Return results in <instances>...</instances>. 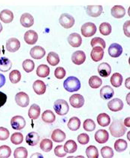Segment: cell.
Returning a JSON list of instances; mask_svg holds the SVG:
<instances>
[{"label": "cell", "instance_id": "cell-1", "mask_svg": "<svg viewBox=\"0 0 130 158\" xmlns=\"http://www.w3.org/2000/svg\"><path fill=\"white\" fill-rule=\"evenodd\" d=\"M109 130H110L111 134L113 136L119 138V137L123 136L124 135L126 132V128L125 127L124 122L121 120H116V121H113V123L111 124Z\"/></svg>", "mask_w": 130, "mask_h": 158}, {"label": "cell", "instance_id": "cell-2", "mask_svg": "<svg viewBox=\"0 0 130 158\" xmlns=\"http://www.w3.org/2000/svg\"><path fill=\"white\" fill-rule=\"evenodd\" d=\"M63 86L66 90L68 92L72 93L78 91L81 88V82H80L79 79L76 77L70 76L66 79L63 83Z\"/></svg>", "mask_w": 130, "mask_h": 158}, {"label": "cell", "instance_id": "cell-3", "mask_svg": "<svg viewBox=\"0 0 130 158\" xmlns=\"http://www.w3.org/2000/svg\"><path fill=\"white\" fill-rule=\"evenodd\" d=\"M54 109L56 114L60 116H64L67 114L69 111V106L68 102L64 99H58L54 102Z\"/></svg>", "mask_w": 130, "mask_h": 158}, {"label": "cell", "instance_id": "cell-4", "mask_svg": "<svg viewBox=\"0 0 130 158\" xmlns=\"http://www.w3.org/2000/svg\"><path fill=\"white\" fill-rule=\"evenodd\" d=\"M81 30L82 35H83V36L89 38L93 36V35H95V32H96L97 28L93 23L88 22V23H84V24L82 25Z\"/></svg>", "mask_w": 130, "mask_h": 158}, {"label": "cell", "instance_id": "cell-5", "mask_svg": "<svg viewBox=\"0 0 130 158\" xmlns=\"http://www.w3.org/2000/svg\"><path fill=\"white\" fill-rule=\"evenodd\" d=\"M59 22L63 27L66 29H70L75 25V18L69 14L64 13L59 17Z\"/></svg>", "mask_w": 130, "mask_h": 158}, {"label": "cell", "instance_id": "cell-6", "mask_svg": "<svg viewBox=\"0 0 130 158\" xmlns=\"http://www.w3.org/2000/svg\"><path fill=\"white\" fill-rule=\"evenodd\" d=\"M15 102L19 106L22 108L27 107L30 103V98L29 96L24 92H19L15 96Z\"/></svg>", "mask_w": 130, "mask_h": 158}, {"label": "cell", "instance_id": "cell-7", "mask_svg": "<svg viewBox=\"0 0 130 158\" xmlns=\"http://www.w3.org/2000/svg\"><path fill=\"white\" fill-rule=\"evenodd\" d=\"M11 127L15 130H20L23 129L26 126V121L23 117L17 115L13 117L11 120Z\"/></svg>", "mask_w": 130, "mask_h": 158}, {"label": "cell", "instance_id": "cell-8", "mask_svg": "<svg viewBox=\"0 0 130 158\" xmlns=\"http://www.w3.org/2000/svg\"><path fill=\"white\" fill-rule=\"evenodd\" d=\"M69 102L75 109H80L84 105V98L81 94H73L69 98Z\"/></svg>", "mask_w": 130, "mask_h": 158}, {"label": "cell", "instance_id": "cell-9", "mask_svg": "<svg viewBox=\"0 0 130 158\" xmlns=\"http://www.w3.org/2000/svg\"><path fill=\"white\" fill-rule=\"evenodd\" d=\"M20 48V42L16 38H11L6 42V49L9 52L14 53L18 51Z\"/></svg>", "mask_w": 130, "mask_h": 158}, {"label": "cell", "instance_id": "cell-10", "mask_svg": "<svg viewBox=\"0 0 130 158\" xmlns=\"http://www.w3.org/2000/svg\"><path fill=\"white\" fill-rule=\"evenodd\" d=\"M108 107L112 111H121L124 108V102L119 98H115L112 100L109 101L108 103Z\"/></svg>", "mask_w": 130, "mask_h": 158}, {"label": "cell", "instance_id": "cell-11", "mask_svg": "<svg viewBox=\"0 0 130 158\" xmlns=\"http://www.w3.org/2000/svg\"><path fill=\"white\" fill-rule=\"evenodd\" d=\"M123 53V48L117 43H113L108 48V54L112 57H119Z\"/></svg>", "mask_w": 130, "mask_h": 158}, {"label": "cell", "instance_id": "cell-12", "mask_svg": "<svg viewBox=\"0 0 130 158\" xmlns=\"http://www.w3.org/2000/svg\"><path fill=\"white\" fill-rule=\"evenodd\" d=\"M87 14L90 17L97 18L102 15L103 7L102 6H88L87 7Z\"/></svg>", "mask_w": 130, "mask_h": 158}, {"label": "cell", "instance_id": "cell-13", "mask_svg": "<svg viewBox=\"0 0 130 158\" xmlns=\"http://www.w3.org/2000/svg\"><path fill=\"white\" fill-rule=\"evenodd\" d=\"M104 54H105L104 49L102 47H99V46H95V47H93V50H92L90 56H91V59L94 62H99L102 60Z\"/></svg>", "mask_w": 130, "mask_h": 158}, {"label": "cell", "instance_id": "cell-14", "mask_svg": "<svg viewBox=\"0 0 130 158\" xmlns=\"http://www.w3.org/2000/svg\"><path fill=\"white\" fill-rule=\"evenodd\" d=\"M71 60L75 65H81L86 60V54L83 51H77L73 53Z\"/></svg>", "mask_w": 130, "mask_h": 158}, {"label": "cell", "instance_id": "cell-15", "mask_svg": "<svg viewBox=\"0 0 130 158\" xmlns=\"http://www.w3.org/2000/svg\"><path fill=\"white\" fill-rule=\"evenodd\" d=\"M30 56H32L33 59L35 60H41L44 57L45 55L46 52L45 50L41 46H35L30 50Z\"/></svg>", "mask_w": 130, "mask_h": 158}, {"label": "cell", "instance_id": "cell-16", "mask_svg": "<svg viewBox=\"0 0 130 158\" xmlns=\"http://www.w3.org/2000/svg\"><path fill=\"white\" fill-rule=\"evenodd\" d=\"M68 42L73 48H78L81 45L82 38L78 33H71L68 35Z\"/></svg>", "mask_w": 130, "mask_h": 158}, {"label": "cell", "instance_id": "cell-17", "mask_svg": "<svg viewBox=\"0 0 130 158\" xmlns=\"http://www.w3.org/2000/svg\"><path fill=\"white\" fill-rule=\"evenodd\" d=\"M20 24L25 28H30L34 24V18L30 14L24 13L20 17Z\"/></svg>", "mask_w": 130, "mask_h": 158}, {"label": "cell", "instance_id": "cell-18", "mask_svg": "<svg viewBox=\"0 0 130 158\" xmlns=\"http://www.w3.org/2000/svg\"><path fill=\"white\" fill-rule=\"evenodd\" d=\"M109 133L105 130H99L95 134V140L99 144H104L108 142Z\"/></svg>", "mask_w": 130, "mask_h": 158}, {"label": "cell", "instance_id": "cell-19", "mask_svg": "<svg viewBox=\"0 0 130 158\" xmlns=\"http://www.w3.org/2000/svg\"><path fill=\"white\" fill-rule=\"evenodd\" d=\"M38 39V34L34 30H28L26 32L24 35V41L26 44H35L37 42Z\"/></svg>", "mask_w": 130, "mask_h": 158}, {"label": "cell", "instance_id": "cell-20", "mask_svg": "<svg viewBox=\"0 0 130 158\" xmlns=\"http://www.w3.org/2000/svg\"><path fill=\"white\" fill-rule=\"evenodd\" d=\"M98 72L100 76L107 78L112 73V67L107 63H102L98 67Z\"/></svg>", "mask_w": 130, "mask_h": 158}, {"label": "cell", "instance_id": "cell-21", "mask_svg": "<svg viewBox=\"0 0 130 158\" xmlns=\"http://www.w3.org/2000/svg\"><path fill=\"white\" fill-rule=\"evenodd\" d=\"M114 90H113L112 87L108 85L104 86L100 90V97L103 99H105V100H108V99H111V98L114 97Z\"/></svg>", "mask_w": 130, "mask_h": 158}, {"label": "cell", "instance_id": "cell-22", "mask_svg": "<svg viewBox=\"0 0 130 158\" xmlns=\"http://www.w3.org/2000/svg\"><path fill=\"white\" fill-rule=\"evenodd\" d=\"M40 136L35 132H31V133L27 134L26 137V142L30 146H35L39 142Z\"/></svg>", "mask_w": 130, "mask_h": 158}, {"label": "cell", "instance_id": "cell-23", "mask_svg": "<svg viewBox=\"0 0 130 158\" xmlns=\"http://www.w3.org/2000/svg\"><path fill=\"white\" fill-rule=\"evenodd\" d=\"M0 19L5 23H10L14 20V14L10 10L5 9L0 12Z\"/></svg>", "mask_w": 130, "mask_h": 158}, {"label": "cell", "instance_id": "cell-24", "mask_svg": "<svg viewBox=\"0 0 130 158\" xmlns=\"http://www.w3.org/2000/svg\"><path fill=\"white\" fill-rule=\"evenodd\" d=\"M66 133L63 131V130H59V129H56V130L53 131L52 134H51V139L54 142H62L66 139Z\"/></svg>", "mask_w": 130, "mask_h": 158}, {"label": "cell", "instance_id": "cell-25", "mask_svg": "<svg viewBox=\"0 0 130 158\" xmlns=\"http://www.w3.org/2000/svg\"><path fill=\"white\" fill-rule=\"evenodd\" d=\"M34 91L38 95H42L46 91V85L42 81L37 80L35 81L32 85Z\"/></svg>", "mask_w": 130, "mask_h": 158}, {"label": "cell", "instance_id": "cell-26", "mask_svg": "<svg viewBox=\"0 0 130 158\" xmlns=\"http://www.w3.org/2000/svg\"><path fill=\"white\" fill-rule=\"evenodd\" d=\"M112 15L114 18L120 19L124 18L126 15V10L123 6H114L111 10Z\"/></svg>", "mask_w": 130, "mask_h": 158}, {"label": "cell", "instance_id": "cell-27", "mask_svg": "<svg viewBox=\"0 0 130 158\" xmlns=\"http://www.w3.org/2000/svg\"><path fill=\"white\" fill-rule=\"evenodd\" d=\"M97 122L101 127H108L111 123V118L106 113H101L97 116Z\"/></svg>", "mask_w": 130, "mask_h": 158}, {"label": "cell", "instance_id": "cell-28", "mask_svg": "<svg viewBox=\"0 0 130 158\" xmlns=\"http://www.w3.org/2000/svg\"><path fill=\"white\" fill-rule=\"evenodd\" d=\"M12 67V63L10 60L8 58L5 57H1L0 59V71L1 72H8Z\"/></svg>", "mask_w": 130, "mask_h": 158}, {"label": "cell", "instance_id": "cell-29", "mask_svg": "<svg viewBox=\"0 0 130 158\" xmlns=\"http://www.w3.org/2000/svg\"><path fill=\"white\" fill-rule=\"evenodd\" d=\"M42 121L47 123H52L55 121L56 116L51 110H46L42 114Z\"/></svg>", "mask_w": 130, "mask_h": 158}, {"label": "cell", "instance_id": "cell-30", "mask_svg": "<svg viewBox=\"0 0 130 158\" xmlns=\"http://www.w3.org/2000/svg\"><path fill=\"white\" fill-rule=\"evenodd\" d=\"M41 113V109L37 104H33L32 105L30 109H29V117L30 118H31L32 120H35L37 118H39V115H40Z\"/></svg>", "mask_w": 130, "mask_h": 158}, {"label": "cell", "instance_id": "cell-31", "mask_svg": "<svg viewBox=\"0 0 130 158\" xmlns=\"http://www.w3.org/2000/svg\"><path fill=\"white\" fill-rule=\"evenodd\" d=\"M67 126L69 130H72V131H76L81 127V121L77 117H73L69 119Z\"/></svg>", "mask_w": 130, "mask_h": 158}, {"label": "cell", "instance_id": "cell-32", "mask_svg": "<svg viewBox=\"0 0 130 158\" xmlns=\"http://www.w3.org/2000/svg\"><path fill=\"white\" fill-rule=\"evenodd\" d=\"M36 74L38 76L40 77V78H46V77L48 76L50 74L49 66L44 64L40 65L39 66H38Z\"/></svg>", "mask_w": 130, "mask_h": 158}, {"label": "cell", "instance_id": "cell-33", "mask_svg": "<svg viewBox=\"0 0 130 158\" xmlns=\"http://www.w3.org/2000/svg\"><path fill=\"white\" fill-rule=\"evenodd\" d=\"M64 150L66 153H69V154H72L75 152L78 149V146H77L76 142L74 140H68L66 142L64 146Z\"/></svg>", "mask_w": 130, "mask_h": 158}, {"label": "cell", "instance_id": "cell-34", "mask_svg": "<svg viewBox=\"0 0 130 158\" xmlns=\"http://www.w3.org/2000/svg\"><path fill=\"white\" fill-rule=\"evenodd\" d=\"M47 61L51 66H55L56 65L59 64V56L55 52H50L47 54Z\"/></svg>", "mask_w": 130, "mask_h": 158}, {"label": "cell", "instance_id": "cell-35", "mask_svg": "<svg viewBox=\"0 0 130 158\" xmlns=\"http://www.w3.org/2000/svg\"><path fill=\"white\" fill-rule=\"evenodd\" d=\"M40 148L44 152H50L53 148V142L49 139H44L40 143Z\"/></svg>", "mask_w": 130, "mask_h": 158}, {"label": "cell", "instance_id": "cell-36", "mask_svg": "<svg viewBox=\"0 0 130 158\" xmlns=\"http://www.w3.org/2000/svg\"><path fill=\"white\" fill-rule=\"evenodd\" d=\"M128 147V144L126 141L124 139H117L114 143V148L117 152H123L126 150Z\"/></svg>", "mask_w": 130, "mask_h": 158}, {"label": "cell", "instance_id": "cell-37", "mask_svg": "<svg viewBox=\"0 0 130 158\" xmlns=\"http://www.w3.org/2000/svg\"><path fill=\"white\" fill-rule=\"evenodd\" d=\"M123 82V76L120 73H114L111 78V83L115 87H120Z\"/></svg>", "mask_w": 130, "mask_h": 158}, {"label": "cell", "instance_id": "cell-38", "mask_svg": "<svg viewBox=\"0 0 130 158\" xmlns=\"http://www.w3.org/2000/svg\"><path fill=\"white\" fill-rule=\"evenodd\" d=\"M102 85V81L98 76L93 75L91 78L89 79V85L93 89H97L99 87H101Z\"/></svg>", "mask_w": 130, "mask_h": 158}, {"label": "cell", "instance_id": "cell-39", "mask_svg": "<svg viewBox=\"0 0 130 158\" xmlns=\"http://www.w3.org/2000/svg\"><path fill=\"white\" fill-rule=\"evenodd\" d=\"M14 157L15 158H26L28 157V152L24 147L18 148L15 149Z\"/></svg>", "mask_w": 130, "mask_h": 158}, {"label": "cell", "instance_id": "cell-40", "mask_svg": "<svg viewBox=\"0 0 130 158\" xmlns=\"http://www.w3.org/2000/svg\"><path fill=\"white\" fill-rule=\"evenodd\" d=\"M99 31H100L101 34L105 36H107L109 34L112 32V26L108 23H102L99 26Z\"/></svg>", "mask_w": 130, "mask_h": 158}, {"label": "cell", "instance_id": "cell-41", "mask_svg": "<svg viewBox=\"0 0 130 158\" xmlns=\"http://www.w3.org/2000/svg\"><path fill=\"white\" fill-rule=\"evenodd\" d=\"M87 157L88 158H98L99 152L98 149L94 145L89 146L86 150Z\"/></svg>", "mask_w": 130, "mask_h": 158}, {"label": "cell", "instance_id": "cell-42", "mask_svg": "<svg viewBox=\"0 0 130 158\" xmlns=\"http://www.w3.org/2000/svg\"><path fill=\"white\" fill-rule=\"evenodd\" d=\"M23 69L26 73H31L35 69V63L34 62L30 59L26 60L23 62Z\"/></svg>", "mask_w": 130, "mask_h": 158}, {"label": "cell", "instance_id": "cell-43", "mask_svg": "<svg viewBox=\"0 0 130 158\" xmlns=\"http://www.w3.org/2000/svg\"><path fill=\"white\" fill-rule=\"evenodd\" d=\"M9 79L12 84H17L21 79V74L18 70H13L9 74Z\"/></svg>", "mask_w": 130, "mask_h": 158}, {"label": "cell", "instance_id": "cell-44", "mask_svg": "<svg viewBox=\"0 0 130 158\" xmlns=\"http://www.w3.org/2000/svg\"><path fill=\"white\" fill-rule=\"evenodd\" d=\"M11 154V148L8 145L0 146V158H8Z\"/></svg>", "mask_w": 130, "mask_h": 158}, {"label": "cell", "instance_id": "cell-45", "mask_svg": "<svg viewBox=\"0 0 130 158\" xmlns=\"http://www.w3.org/2000/svg\"><path fill=\"white\" fill-rule=\"evenodd\" d=\"M23 135L21 133H14L11 136V142L15 145H20L23 142Z\"/></svg>", "mask_w": 130, "mask_h": 158}, {"label": "cell", "instance_id": "cell-46", "mask_svg": "<svg viewBox=\"0 0 130 158\" xmlns=\"http://www.w3.org/2000/svg\"><path fill=\"white\" fill-rule=\"evenodd\" d=\"M101 154L103 158H112L114 157V151L111 147L105 146L101 149Z\"/></svg>", "mask_w": 130, "mask_h": 158}, {"label": "cell", "instance_id": "cell-47", "mask_svg": "<svg viewBox=\"0 0 130 158\" xmlns=\"http://www.w3.org/2000/svg\"><path fill=\"white\" fill-rule=\"evenodd\" d=\"M90 44H91L92 47H95V46H99V47H102V48L105 49V42L103 39L99 37H95L93 38V39L90 42Z\"/></svg>", "mask_w": 130, "mask_h": 158}, {"label": "cell", "instance_id": "cell-48", "mask_svg": "<svg viewBox=\"0 0 130 158\" xmlns=\"http://www.w3.org/2000/svg\"><path fill=\"white\" fill-rule=\"evenodd\" d=\"M83 129L87 132H92L95 129V123L92 119H87L83 122Z\"/></svg>", "mask_w": 130, "mask_h": 158}, {"label": "cell", "instance_id": "cell-49", "mask_svg": "<svg viewBox=\"0 0 130 158\" xmlns=\"http://www.w3.org/2000/svg\"><path fill=\"white\" fill-rule=\"evenodd\" d=\"M54 154H55V155L56 156V157H66V155L67 153L65 152L64 148H63V145H58L55 148V150H54Z\"/></svg>", "mask_w": 130, "mask_h": 158}, {"label": "cell", "instance_id": "cell-50", "mask_svg": "<svg viewBox=\"0 0 130 158\" xmlns=\"http://www.w3.org/2000/svg\"><path fill=\"white\" fill-rule=\"evenodd\" d=\"M66 70L63 67H57L54 72V75L56 78L58 79H63L66 76Z\"/></svg>", "mask_w": 130, "mask_h": 158}, {"label": "cell", "instance_id": "cell-51", "mask_svg": "<svg viewBox=\"0 0 130 158\" xmlns=\"http://www.w3.org/2000/svg\"><path fill=\"white\" fill-rule=\"evenodd\" d=\"M78 141L81 145H87L90 141V136L87 133H81L78 136Z\"/></svg>", "mask_w": 130, "mask_h": 158}, {"label": "cell", "instance_id": "cell-52", "mask_svg": "<svg viewBox=\"0 0 130 158\" xmlns=\"http://www.w3.org/2000/svg\"><path fill=\"white\" fill-rule=\"evenodd\" d=\"M10 133L9 130L7 128L5 127H0V140L5 141L9 137Z\"/></svg>", "mask_w": 130, "mask_h": 158}, {"label": "cell", "instance_id": "cell-53", "mask_svg": "<svg viewBox=\"0 0 130 158\" xmlns=\"http://www.w3.org/2000/svg\"><path fill=\"white\" fill-rule=\"evenodd\" d=\"M130 21L129 20H127L126 23H124V33L126 35V36H127L128 38L130 37Z\"/></svg>", "mask_w": 130, "mask_h": 158}, {"label": "cell", "instance_id": "cell-54", "mask_svg": "<svg viewBox=\"0 0 130 158\" xmlns=\"http://www.w3.org/2000/svg\"><path fill=\"white\" fill-rule=\"evenodd\" d=\"M7 101V95L4 93L0 91V108L6 104Z\"/></svg>", "mask_w": 130, "mask_h": 158}, {"label": "cell", "instance_id": "cell-55", "mask_svg": "<svg viewBox=\"0 0 130 158\" xmlns=\"http://www.w3.org/2000/svg\"><path fill=\"white\" fill-rule=\"evenodd\" d=\"M6 81V77H5V75L0 73V88L2 87L3 86L5 85Z\"/></svg>", "mask_w": 130, "mask_h": 158}, {"label": "cell", "instance_id": "cell-56", "mask_svg": "<svg viewBox=\"0 0 130 158\" xmlns=\"http://www.w3.org/2000/svg\"><path fill=\"white\" fill-rule=\"evenodd\" d=\"M129 118H126V119H125V125H126V127H129Z\"/></svg>", "mask_w": 130, "mask_h": 158}, {"label": "cell", "instance_id": "cell-57", "mask_svg": "<svg viewBox=\"0 0 130 158\" xmlns=\"http://www.w3.org/2000/svg\"><path fill=\"white\" fill-rule=\"evenodd\" d=\"M129 78L128 79H126V87H127L128 89H129Z\"/></svg>", "mask_w": 130, "mask_h": 158}, {"label": "cell", "instance_id": "cell-58", "mask_svg": "<svg viewBox=\"0 0 130 158\" xmlns=\"http://www.w3.org/2000/svg\"><path fill=\"white\" fill-rule=\"evenodd\" d=\"M2 29H3L2 25V24H1V23H0V32H1L2 31Z\"/></svg>", "mask_w": 130, "mask_h": 158}, {"label": "cell", "instance_id": "cell-59", "mask_svg": "<svg viewBox=\"0 0 130 158\" xmlns=\"http://www.w3.org/2000/svg\"><path fill=\"white\" fill-rule=\"evenodd\" d=\"M0 54H1V50H0Z\"/></svg>", "mask_w": 130, "mask_h": 158}]
</instances>
